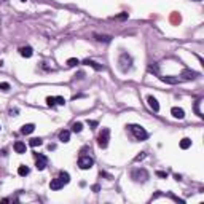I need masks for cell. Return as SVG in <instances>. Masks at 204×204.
Wrapping results in <instances>:
<instances>
[{
  "label": "cell",
  "instance_id": "6da1fadb",
  "mask_svg": "<svg viewBox=\"0 0 204 204\" xmlns=\"http://www.w3.org/2000/svg\"><path fill=\"white\" fill-rule=\"evenodd\" d=\"M128 128L131 131V134L134 136L137 140H145L147 137H149V132H147L142 126H139V124H129Z\"/></svg>",
  "mask_w": 204,
  "mask_h": 204
},
{
  "label": "cell",
  "instance_id": "7a4b0ae2",
  "mask_svg": "<svg viewBox=\"0 0 204 204\" xmlns=\"http://www.w3.org/2000/svg\"><path fill=\"white\" fill-rule=\"evenodd\" d=\"M109 137H110V129L109 128H102V131L99 132V136H97V145H99L101 149H107Z\"/></svg>",
  "mask_w": 204,
  "mask_h": 204
},
{
  "label": "cell",
  "instance_id": "3957f363",
  "mask_svg": "<svg viewBox=\"0 0 204 204\" xmlns=\"http://www.w3.org/2000/svg\"><path fill=\"white\" fill-rule=\"evenodd\" d=\"M120 67H121L123 72H128V70L132 67V58L128 54V53H123L121 56H120Z\"/></svg>",
  "mask_w": 204,
  "mask_h": 204
},
{
  "label": "cell",
  "instance_id": "277c9868",
  "mask_svg": "<svg viewBox=\"0 0 204 204\" xmlns=\"http://www.w3.org/2000/svg\"><path fill=\"white\" fill-rule=\"evenodd\" d=\"M94 164V159L91 158V156H86V155H83V156L78 158V167L83 171H86V169H91Z\"/></svg>",
  "mask_w": 204,
  "mask_h": 204
},
{
  "label": "cell",
  "instance_id": "5b68a950",
  "mask_svg": "<svg viewBox=\"0 0 204 204\" xmlns=\"http://www.w3.org/2000/svg\"><path fill=\"white\" fill-rule=\"evenodd\" d=\"M131 177L134 179L136 182H145L147 179H149V172H147L145 169H139V167H137V169H134L131 172Z\"/></svg>",
  "mask_w": 204,
  "mask_h": 204
},
{
  "label": "cell",
  "instance_id": "8992f818",
  "mask_svg": "<svg viewBox=\"0 0 204 204\" xmlns=\"http://www.w3.org/2000/svg\"><path fill=\"white\" fill-rule=\"evenodd\" d=\"M35 166H37V169L38 171H43L45 167H46V163H48V159H46V156H43V155H35Z\"/></svg>",
  "mask_w": 204,
  "mask_h": 204
},
{
  "label": "cell",
  "instance_id": "52a82bcc",
  "mask_svg": "<svg viewBox=\"0 0 204 204\" xmlns=\"http://www.w3.org/2000/svg\"><path fill=\"white\" fill-rule=\"evenodd\" d=\"M64 185H66V184L62 182V179H61V177H58V179H53V180H51L50 188H51V190H61Z\"/></svg>",
  "mask_w": 204,
  "mask_h": 204
},
{
  "label": "cell",
  "instance_id": "ba28073f",
  "mask_svg": "<svg viewBox=\"0 0 204 204\" xmlns=\"http://www.w3.org/2000/svg\"><path fill=\"white\" fill-rule=\"evenodd\" d=\"M182 77H184L185 80H195L196 77H198V72H195V70H190V69H185L184 72H182Z\"/></svg>",
  "mask_w": 204,
  "mask_h": 204
},
{
  "label": "cell",
  "instance_id": "9c48e42d",
  "mask_svg": "<svg viewBox=\"0 0 204 204\" xmlns=\"http://www.w3.org/2000/svg\"><path fill=\"white\" fill-rule=\"evenodd\" d=\"M171 113H172V116H174V118H179V120H184V118H185V112H184V109L172 107Z\"/></svg>",
  "mask_w": 204,
  "mask_h": 204
},
{
  "label": "cell",
  "instance_id": "30bf717a",
  "mask_svg": "<svg viewBox=\"0 0 204 204\" xmlns=\"http://www.w3.org/2000/svg\"><path fill=\"white\" fill-rule=\"evenodd\" d=\"M147 101H149V105H150V109L153 112H159V104H158V101L155 99L153 96H149V99H147Z\"/></svg>",
  "mask_w": 204,
  "mask_h": 204
},
{
  "label": "cell",
  "instance_id": "8fae6325",
  "mask_svg": "<svg viewBox=\"0 0 204 204\" xmlns=\"http://www.w3.org/2000/svg\"><path fill=\"white\" fill-rule=\"evenodd\" d=\"M19 53L23 58H30V56L34 54V50L30 46H23V48H19Z\"/></svg>",
  "mask_w": 204,
  "mask_h": 204
},
{
  "label": "cell",
  "instance_id": "7c38bea8",
  "mask_svg": "<svg viewBox=\"0 0 204 204\" xmlns=\"http://www.w3.org/2000/svg\"><path fill=\"white\" fill-rule=\"evenodd\" d=\"M34 129H35V124L29 123V124H24L23 128H21V132H23V134H30V132H34Z\"/></svg>",
  "mask_w": 204,
  "mask_h": 204
},
{
  "label": "cell",
  "instance_id": "4fadbf2b",
  "mask_svg": "<svg viewBox=\"0 0 204 204\" xmlns=\"http://www.w3.org/2000/svg\"><path fill=\"white\" fill-rule=\"evenodd\" d=\"M159 80L164 83H169V85H177L179 83V78H174V77H159Z\"/></svg>",
  "mask_w": 204,
  "mask_h": 204
},
{
  "label": "cell",
  "instance_id": "5bb4252c",
  "mask_svg": "<svg viewBox=\"0 0 204 204\" xmlns=\"http://www.w3.org/2000/svg\"><path fill=\"white\" fill-rule=\"evenodd\" d=\"M15 152L19 153V155L26 153V144H24V142H16V144H15Z\"/></svg>",
  "mask_w": 204,
  "mask_h": 204
},
{
  "label": "cell",
  "instance_id": "9a60e30c",
  "mask_svg": "<svg viewBox=\"0 0 204 204\" xmlns=\"http://www.w3.org/2000/svg\"><path fill=\"white\" fill-rule=\"evenodd\" d=\"M190 147H191V140H190L188 137H184L180 140V149L182 150H187V149H190Z\"/></svg>",
  "mask_w": 204,
  "mask_h": 204
},
{
  "label": "cell",
  "instance_id": "2e32d148",
  "mask_svg": "<svg viewBox=\"0 0 204 204\" xmlns=\"http://www.w3.org/2000/svg\"><path fill=\"white\" fill-rule=\"evenodd\" d=\"M59 140L61 142H69L70 140V131H61L59 132Z\"/></svg>",
  "mask_w": 204,
  "mask_h": 204
},
{
  "label": "cell",
  "instance_id": "e0dca14e",
  "mask_svg": "<svg viewBox=\"0 0 204 204\" xmlns=\"http://www.w3.org/2000/svg\"><path fill=\"white\" fill-rule=\"evenodd\" d=\"M85 64H88V66H91L93 69H96V70H104V67L101 66V64H97L96 61H91V59H86L85 61Z\"/></svg>",
  "mask_w": 204,
  "mask_h": 204
},
{
  "label": "cell",
  "instance_id": "ac0fdd59",
  "mask_svg": "<svg viewBox=\"0 0 204 204\" xmlns=\"http://www.w3.org/2000/svg\"><path fill=\"white\" fill-rule=\"evenodd\" d=\"M94 37H96V40L97 41H105V43H109V41L112 40V37H109V35H94Z\"/></svg>",
  "mask_w": 204,
  "mask_h": 204
},
{
  "label": "cell",
  "instance_id": "d6986e66",
  "mask_svg": "<svg viewBox=\"0 0 204 204\" xmlns=\"http://www.w3.org/2000/svg\"><path fill=\"white\" fill-rule=\"evenodd\" d=\"M29 172H30V171H29V167H27V166H19V167H18V174L23 175V177H24V175H27Z\"/></svg>",
  "mask_w": 204,
  "mask_h": 204
},
{
  "label": "cell",
  "instance_id": "ffe728a7",
  "mask_svg": "<svg viewBox=\"0 0 204 204\" xmlns=\"http://www.w3.org/2000/svg\"><path fill=\"white\" fill-rule=\"evenodd\" d=\"M201 102H202L201 99L195 102V112H196V115H198L199 118H202V113H201V109H199V107H201Z\"/></svg>",
  "mask_w": 204,
  "mask_h": 204
},
{
  "label": "cell",
  "instance_id": "44dd1931",
  "mask_svg": "<svg viewBox=\"0 0 204 204\" xmlns=\"http://www.w3.org/2000/svg\"><path fill=\"white\" fill-rule=\"evenodd\" d=\"M41 144H43V140H41V139H38V137L30 139V142H29V145H30V147H40Z\"/></svg>",
  "mask_w": 204,
  "mask_h": 204
},
{
  "label": "cell",
  "instance_id": "7402d4cb",
  "mask_svg": "<svg viewBox=\"0 0 204 204\" xmlns=\"http://www.w3.org/2000/svg\"><path fill=\"white\" fill-rule=\"evenodd\" d=\"M81 129H83V124H81L80 121L73 123V126H72V131H73V132H81Z\"/></svg>",
  "mask_w": 204,
  "mask_h": 204
},
{
  "label": "cell",
  "instance_id": "603a6c76",
  "mask_svg": "<svg viewBox=\"0 0 204 204\" xmlns=\"http://www.w3.org/2000/svg\"><path fill=\"white\" fill-rule=\"evenodd\" d=\"M78 64H80V61H78V59H75V58L67 59V66H69V67H75V66H78Z\"/></svg>",
  "mask_w": 204,
  "mask_h": 204
},
{
  "label": "cell",
  "instance_id": "cb8c5ba5",
  "mask_svg": "<svg viewBox=\"0 0 204 204\" xmlns=\"http://www.w3.org/2000/svg\"><path fill=\"white\" fill-rule=\"evenodd\" d=\"M59 177L62 179V182H64V184H69V182H70V175H69L67 172H61Z\"/></svg>",
  "mask_w": 204,
  "mask_h": 204
},
{
  "label": "cell",
  "instance_id": "d4e9b609",
  "mask_svg": "<svg viewBox=\"0 0 204 204\" xmlns=\"http://www.w3.org/2000/svg\"><path fill=\"white\" fill-rule=\"evenodd\" d=\"M46 104H48V107H54L56 105V97H46Z\"/></svg>",
  "mask_w": 204,
  "mask_h": 204
},
{
  "label": "cell",
  "instance_id": "484cf974",
  "mask_svg": "<svg viewBox=\"0 0 204 204\" xmlns=\"http://www.w3.org/2000/svg\"><path fill=\"white\" fill-rule=\"evenodd\" d=\"M66 104V99L61 96H56V105H64Z\"/></svg>",
  "mask_w": 204,
  "mask_h": 204
},
{
  "label": "cell",
  "instance_id": "4316f807",
  "mask_svg": "<svg viewBox=\"0 0 204 204\" xmlns=\"http://www.w3.org/2000/svg\"><path fill=\"white\" fill-rule=\"evenodd\" d=\"M0 89H2V91H8L10 89V83H0Z\"/></svg>",
  "mask_w": 204,
  "mask_h": 204
},
{
  "label": "cell",
  "instance_id": "83f0119b",
  "mask_svg": "<svg viewBox=\"0 0 204 204\" xmlns=\"http://www.w3.org/2000/svg\"><path fill=\"white\" fill-rule=\"evenodd\" d=\"M147 156V155H145V152H140V155H137V156H136V161H140V159H144Z\"/></svg>",
  "mask_w": 204,
  "mask_h": 204
},
{
  "label": "cell",
  "instance_id": "f1b7e54d",
  "mask_svg": "<svg viewBox=\"0 0 204 204\" xmlns=\"http://www.w3.org/2000/svg\"><path fill=\"white\" fill-rule=\"evenodd\" d=\"M156 175H158V177H167V172H163V171H158V172H156Z\"/></svg>",
  "mask_w": 204,
  "mask_h": 204
},
{
  "label": "cell",
  "instance_id": "f546056e",
  "mask_svg": "<svg viewBox=\"0 0 204 204\" xmlns=\"http://www.w3.org/2000/svg\"><path fill=\"white\" fill-rule=\"evenodd\" d=\"M88 124L93 126V128H96V126H97V121H89V120H88Z\"/></svg>",
  "mask_w": 204,
  "mask_h": 204
},
{
  "label": "cell",
  "instance_id": "4dcf8cb0",
  "mask_svg": "<svg viewBox=\"0 0 204 204\" xmlns=\"http://www.w3.org/2000/svg\"><path fill=\"white\" fill-rule=\"evenodd\" d=\"M10 113H11V116H15V115H18V109H15V110H13V109H11V112H10Z\"/></svg>",
  "mask_w": 204,
  "mask_h": 204
},
{
  "label": "cell",
  "instance_id": "1f68e13d",
  "mask_svg": "<svg viewBox=\"0 0 204 204\" xmlns=\"http://www.w3.org/2000/svg\"><path fill=\"white\" fill-rule=\"evenodd\" d=\"M54 149H56L54 144H50V145H48V150H54Z\"/></svg>",
  "mask_w": 204,
  "mask_h": 204
},
{
  "label": "cell",
  "instance_id": "d6a6232c",
  "mask_svg": "<svg viewBox=\"0 0 204 204\" xmlns=\"http://www.w3.org/2000/svg\"><path fill=\"white\" fill-rule=\"evenodd\" d=\"M93 191H96V193L99 191V185H94V187H93Z\"/></svg>",
  "mask_w": 204,
  "mask_h": 204
},
{
  "label": "cell",
  "instance_id": "836d02e7",
  "mask_svg": "<svg viewBox=\"0 0 204 204\" xmlns=\"http://www.w3.org/2000/svg\"><path fill=\"white\" fill-rule=\"evenodd\" d=\"M196 2H201V0H196Z\"/></svg>",
  "mask_w": 204,
  "mask_h": 204
},
{
  "label": "cell",
  "instance_id": "e575fe53",
  "mask_svg": "<svg viewBox=\"0 0 204 204\" xmlns=\"http://www.w3.org/2000/svg\"><path fill=\"white\" fill-rule=\"evenodd\" d=\"M23 2H26V0H23Z\"/></svg>",
  "mask_w": 204,
  "mask_h": 204
}]
</instances>
